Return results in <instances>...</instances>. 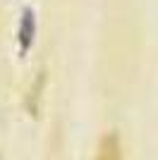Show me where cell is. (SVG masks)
<instances>
[{
    "label": "cell",
    "instance_id": "1",
    "mask_svg": "<svg viewBox=\"0 0 158 160\" xmlns=\"http://www.w3.org/2000/svg\"><path fill=\"white\" fill-rule=\"evenodd\" d=\"M93 160H122V143H120V136L115 132L105 134L103 139L98 141Z\"/></svg>",
    "mask_w": 158,
    "mask_h": 160
}]
</instances>
